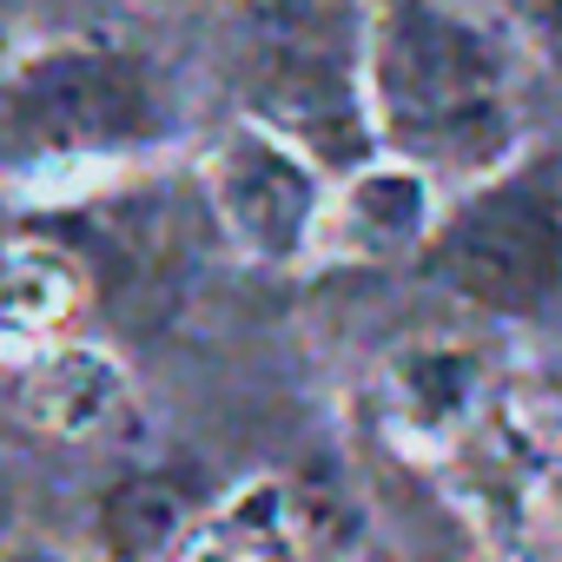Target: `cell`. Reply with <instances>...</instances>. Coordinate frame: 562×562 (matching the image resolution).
Masks as SVG:
<instances>
[{"instance_id":"cell-14","label":"cell","mask_w":562,"mask_h":562,"mask_svg":"<svg viewBox=\"0 0 562 562\" xmlns=\"http://www.w3.org/2000/svg\"><path fill=\"white\" fill-rule=\"evenodd\" d=\"M146 8H172V0H146Z\"/></svg>"},{"instance_id":"cell-8","label":"cell","mask_w":562,"mask_h":562,"mask_svg":"<svg viewBox=\"0 0 562 562\" xmlns=\"http://www.w3.org/2000/svg\"><path fill=\"white\" fill-rule=\"evenodd\" d=\"M21 404H27V417H34L41 430H54V437H93V430H106V417L126 404V371H120V358L100 351V345H60V351H47V358L27 371Z\"/></svg>"},{"instance_id":"cell-11","label":"cell","mask_w":562,"mask_h":562,"mask_svg":"<svg viewBox=\"0 0 562 562\" xmlns=\"http://www.w3.org/2000/svg\"><path fill=\"white\" fill-rule=\"evenodd\" d=\"M179 562H265V555L245 536H199V542H186Z\"/></svg>"},{"instance_id":"cell-9","label":"cell","mask_w":562,"mask_h":562,"mask_svg":"<svg viewBox=\"0 0 562 562\" xmlns=\"http://www.w3.org/2000/svg\"><path fill=\"white\" fill-rule=\"evenodd\" d=\"M93 536H100L106 562H159L186 536V490L166 476H126L100 496Z\"/></svg>"},{"instance_id":"cell-7","label":"cell","mask_w":562,"mask_h":562,"mask_svg":"<svg viewBox=\"0 0 562 562\" xmlns=\"http://www.w3.org/2000/svg\"><path fill=\"white\" fill-rule=\"evenodd\" d=\"M483 404V358L450 338H417L391 358V424L417 443L437 450L450 443Z\"/></svg>"},{"instance_id":"cell-2","label":"cell","mask_w":562,"mask_h":562,"mask_svg":"<svg viewBox=\"0 0 562 562\" xmlns=\"http://www.w3.org/2000/svg\"><path fill=\"white\" fill-rule=\"evenodd\" d=\"M232 74L245 93V120L292 139L325 172L345 179L384 153L364 87L358 0H238Z\"/></svg>"},{"instance_id":"cell-3","label":"cell","mask_w":562,"mask_h":562,"mask_svg":"<svg viewBox=\"0 0 562 562\" xmlns=\"http://www.w3.org/2000/svg\"><path fill=\"white\" fill-rule=\"evenodd\" d=\"M179 126L166 74L106 41H54L0 67V172H67L166 146Z\"/></svg>"},{"instance_id":"cell-10","label":"cell","mask_w":562,"mask_h":562,"mask_svg":"<svg viewBox=\"0 0 562 562\" xmlns=\"http://www.w3.org/2000/svg\"><path fill=\"white\" fill-rule=\"evenodd\" d=\"M80 265H67V251H14L0 265V325L14 331H47L74 312L80 299Z\"/></svg>"},{"instance_id":"cell-12","label":"cell","mask_w":562,"mask_h":562,"mask_svg":"<svg viewBox=\"0 0 562 562\" xmlns=\"http://www.w3.org/2000/svg\"><path fill=\"white\" fill-rule=\"evenodd\" d=\"M529 14H536V41H542V54L562 67V0H529Z\"/></svg>"},{"instance_id":"cell-6","label":"cell","mask_w":562,"mask_h":562,"mask_svg":"<svg viewBox=\"0 0 562 562\" xmlns=\"http://www.w3.org/2000/svg\"><path fill=\"white\" fill-rule=\"evenodd\" d=\"M443 205H437V179L397 153H378L371 166L345 172L325 225H318V251L325 258H351V265H391V258H424L430 232H437Z\"/></svg>"},{"instance_id":"cell-4","label":"cell","mask_w":562,"mask_h":562,"mask_svg":"<svg viewBox=\"0 0 562 562\" xmlns=\"http://www.w3.org/2000/svg\"><path fill=\"white\" fill-rule=\"evenodd\" d=\"M424 278L490 318L549 312L562 299V146H529L463 186L424 245Z\"/></svg>"},{"instance_id":"cell-1","label":"cell","mask_w":562,"mask_h":562,"mask_svg":"<svg viewBox=\"0 0 562 562\" xmlns=\"http://www.w3.org/2000/svg\"><path fill=\"white\" fill-rule=\"evenodd\" d=\"M378 146L437 186H476L522 153L516 54L463 0H364Z\"/></svg>"},{"instance_id":"cell-13","label":"cell","mask_w":562,"mask_h":562,"mask_svg":"<svg viewBox=\"0 0 562 562\" xmlns=\"http://www.w3.org/2000/svg\"><path fill=\"white\" fill-rule=\"evenodd\" d=\"M0 562H54V555H34V549H21V555H0Z\"/></svg>"},{"instance_id":"cell-5","label":"cell","mask_w":562,"mask_h":562,"mask_svg":"<svg viewBox=\"0 0 562 562\" xmlns=\"http://www.w3.org/2000/svg\"><path fill=\"white\" fill-rule=\"evenodd\" d=\"M199 199L218 225V238L245 265H299L318 251L325 225V166L305 159L292 139H278L258 120H232L205 153H199Z\"/></svg>"}]
</instances>
